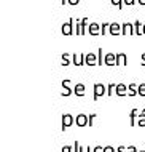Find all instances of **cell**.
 Masks as SVG:
<instances>
[{"label": "cell", "instance_id": "6da1fadb", "mask_svg": "<svg viewBox=\"0 0 145 152\" xmlns=\"http://www.w3.org/2000/svg\"><path fill=\"white\" fill-rule=\"evenodd\" d=\"M86 27H88V19L86 18H81V19H77L75 21V34L77 35H85L86 32Z\"/></svg>", "mask_w": 145, "mask_h": 152}, {"label": "cell", "instance_id": "7a4b0ae2", "mask_svg": "<svg viewBox=\"0 0 145 152\" xmlns=\"http://www.w3.org/2000/svg\"><path fill=\"white\" fill-rule=\"evenodd\" d=\"M61 32H62V35H72L73 32V18H70L69 21H65L64 24H62V27H61Z\"/></svg>", "mask_w": 145, "mask_h": 152}, {"label": "cell", "instance_id": "3957f363", "mask_svg": "<svg viewBox=\"0 0 145 152\" xmlns=\"http://www.w3.org/2000/svg\"><path fill=\"white\" fill-rule=\"evenodd\" d=\"M94 101H97L101 96H104V94H107V87L102 83H94Z\"/></svg>", "mask_w": 145, "mask_h": 152}, {"label": "cell", "instance_id": "277c9868", "mask_svg": "<svg viewBox=\"0 0 145 152\" xmlns=\"http://www.w3.org/2000/svg\"><path fill=\"white\" fill-rule=\"evenodd\" d=\"M75 125L83 128V126H88L89 125V115H86V114H78L75 117Z\"/></svg>", "mask_w": 145, "mask_h": 152}, {"label": "cell", "instance_id": "5b68a950", "mask_svg": "<svg viewBox=\"0 0 145 152\" xmlns=\"http://www.w3.org/2000/svg\"><path fill=\"white\" fill-rule=\"evenodd\" d=\"M73 123H75L73 115H70V114H64V115H62V131L67 130L69 126H72Z\"/></svg>", "mask_w": 145, "mask_h": 152}, {"label": "cell", "instance_id": "8992f818", "mask_svg": "<svg viewBox=\"0 0 145 152\" xmlns=\"http://www.w3.org/2000/svg\"><path fill=\"white\" fill-rule=\"evenodd\" d=\"M121 35H134V23H123Z\"/></svg>", "mask_w": 145, "mask_h": 152}, {"label": "cell", "instance_id": "52a82bcc", "mask_svg": "<svg viewBox=\"0 0 145 152\" xmlns=\"http://www.w3.org/2000/svg\"><path fill=\"white\" fill-rule=\"evenodd\" d=\"M104 64L105 66H117V55L113 53H105V59H104Z\"/></svg>", "mask_w": 145, "mask_h": 152}, {"label": "cell", "instance_id": "ba28073f", "mask_svg": "<svg viewBox=\"0 0 145 152\" xmlns=\"http://www.w3.org/2000/svg\"><path fill=\"white\" fill-rule=\"evenodd\" d=\"M88 34L89 35H99L101 34V24L99 23H91L88 26Z\"/></svg>", "mask_w": 145, "mask_h": 152}, {"label": "cell", "instance_id": "9c48e42d", "mask_svg": "<svg viewBox=\"0 0 145 152\" xmlns=\"http://www.w3.org/2000/svg\"><path fill=\"white\" fill-rule=\"evenodd\" d=\"M109 34L110 35H120L121 34V24L118 23H110V27H109Z\"/></svg>", "mask_w": 145, "mask_h": 152}, {"label": "cell", "instance_id": "30bf717a", "mask_svg": "<svg viewBox=\"0 0 145 152\" xmlns=\"http://www.w3.org/2000/svg\"><path fill=\"white\" fill-rule=\"evenodd\" d=\"M85 64L97 66V55H94V53H88V55H85Z\"/></svg>", "mask_w": 145, "mask_h": 152}, {"label": "cell", "instance_id": "8fae6325", "mask_svg": "<svg viewBox=\"0 0 145 152\" xmlns=\"http://www.w3.org/2000/svg\"><path fill=\"white\" fill-rule=\"evenodd\" d=\"M72 64H75V66H85V55H81V53L72 55Z\"/></svg>", "mask_w": 145, "mask_h": 152}, {"label": "cell", "instance_id": "7c38bea8", "mask_svg": "<svg viewBox=\"0 0 145 152\" xmlns=\"http://www.w3.org/2000/svg\"><path fill=\"white\" fill-rule=\"evenodd\" d=\"M139 94V87L136 83H129L128 85V96H137Z\"/></svg>", "mask_w": 145, "mask_h": 152}, {"label": "cell", "instance_id": "4fadbf2b", "mask_svg": "<svg viewBox=\"0 0 145 152\" xmlns=\"http://www.w3.org/2000/svg\"><path fill=\"white\" fill-rule=\"evenodd\" d=\"M144 34V23H140L139 19L134 21V35H142Z\"/></svg>", "mask_w": 145, "mask_h": 152}, {"label": "cell", "instance_id": "5bb4252c", "mask_svg": "<svg viewBox=\"0 0 145 152\" xmlns=\"http://www.w3.org/2000/svg\"><path fill=\"white\" fill-rule=\"evenodd\" d=\"M128 64V56L124 53H117V66H126Z\"/></svg>", "mask_w": 145, "mask_h": 152}, {"label": "cell", "instance_id": "9a60e30c", "mask_svg": "<svg viewBox=\"0 0 145 152\" xmlns=\"http://www.w3.org/2000/svg\"><path fill=\"white\" fill-rule=\"evenodd\" d=\"M73 93H75L77 96H85V93H86L85 85H83V83H77L75 88H73Z\"/></svg>", "mask_w": 145, "mask_h": 152}, {"label": "cell", "instance_id": "2e32d148", "mask_svg": "<svg viewBox=\"0 0 145 152\" xmlns=\"http://www.w3.org/2000/svg\"><path fill=\"white\" fill-rule=\"evenodd\" d=\"M117 94L118 96H126L128 94V87L124 83H117Z\"/></svg>", "mask_w": 145, "mask_h": 152}, {"label": "cell", "instance_id": "e0dca14e", "mask_svg": "<svg viewBox=\"0 0 145 152\" xmlns=\"http://www.w3.org/2000/svg\"><path fill=\"white\" fill-rule=\"evenodd\" d=\"M137 114H139V110L137 109H132L131 110V114H129V120H131V126H136L137 125Z\"/></svg>", "mask_w": 145, "mask_h": 152}, {"label": "cell", "instance_id": "ac0fdd59", "mask_svg": "<svg viewBox=\"0 0 145 152\" xmlns=\"http://www.w3.org/2000/svg\"><path fill=\"white\" fill-rule=\"evenodd\" d=\"M61 64H62V66H69V64H72V56H70L69 53H62Z\"/></svg>", "mask_w": 145, "mask_h": 152}, {"label": "cell", "instance_id": "d6986e66", "mask_svg": "<svg viewBox=\"0 0 145 152\" xmlns=\"http://www.w3.org/2000/svg\"><path fill=\"white\" fill-rule=\"evenodd\" d=\"M137 125L140 126V128H145V110H142V112L139 114V117H137Z\"/></svg>", "mask_w": 145, "mask_h": 152}, {"label": "cell", "instance_id": "ffe728a7", "mask_svg": "<svg viewBox=\"0 0 145 152\" xmlns=\"http://www.w3.org/2000/svg\"><path fill=\"white\" fill-rule=\"evenodd\" d=\"M104 59H105V55H104V50H102V48H99V50H97V66L104 64Z\"/></svg>", "mask_w": 145, "mask_h": 152}, {"label": "cell", "instance_id": "44dd1931", "mask_svg": "<svg viewBox=\"0 0 145 152\" xmlns=\"http://www.w3.org/2000/svg\"><path fill=\"white\" fill-rule=\"evenodd\" d=\"M113 93H117V85H115V83H109V85H107V94L112 96Z\"/></svg>", "mask_w": 145, "mask_h": 152}, {"label": "cell", "instance_id": "7402d4cb", "mask_svg": "<svg viewBox=\"0 0 145 152\" xmlns=\"http://www.w3.org/2000/svg\"><path fill=\"white\" fill-rule=\"evenodd\" d=\"M109 27H110V23H102L101 24V35L109 34Z\"/></svg>", "mask_w": 145, "mask_h": 152}, {"label": "cell", "instance_id": "603a6c76", "mask_svg": "<svg viewBox=\"0 0 145 152\" xmlns=\"http://www.w3.org/2000/svg\"><path fill=\"white\" fill-rule=\"evenodd\" d=\"M110 2H112V5H113V7H117V8H120V10H121L123 5H124V2H123V0H110Z\"/></svg>", "mask_w": 145, "mask_h": 152}, {"label": "cell", "instance_id": "cb8c5ba5", "mask_svg": "<svg viewBox=\"0 0 145 152\" xmlns=\"http://www.w3.org/2000/svg\"><path fill=\"white\" fill-rule=\"evenodd\" d=\"M72 93H73L72 88H64V87H62V90H61V94H62V96H70Z\"/></svg>", "mask_w": 145, "mask_h": 152}, {"label": "cell", "instance_id": "d4e9b609", "mask_svg": "<svg viewBox=\"0 0 145 152\" xmlns=\"http://www.w3.org/2000/svg\"><path fill=\"white\" fill-rule=\"evenodd\" d=\"M139 96H145V83L139 85Z\"/></svg>", "mask_w": 145, "mask_h": 152}, {"label": "cell", "instance_id": "484cf974", "mask_svg": "<svg viewBox=\"0 0 145 152\" xmlns=\"http://www.w3.org/2000/svg\"><path fill=\"white\" fill-rule=\"evenodd\" d=\"M70 83H72V82H70L69 79H64V80H62V87H64V88H70Z\"/></svg>", "mask_w": 145, "mask_h": 152}, {"label": "cell", "instance_id": "4316f807", "mask_svg": "<svg viewBox=\"0 0 145 152\" xmlns=\"http://www.w3.org/2000/svg\"><path fill=\"white\" fill-rule=\"evenodd\" d=\"M94 118H96V114H89V126L94 125Z\"/></svg>", "mask_w": 145, "mask_h": 152}, {"label": "cell", "instance_id": "83f0119b", "mask_svg": "<svg viewBox=\"0 0 145 152\" xmlns=\"http://www.w3.org/2000/svg\"><path fill=\"white\" fill-rule=\"evenodd\" d=\"M62 152H73V147L72 146H64L62 147Z\"/></svg>", "mask_w": 145, "mask_h": 152}, {"label": "cell", "instance_id": "f1b7e54d", "mask_svg": "<svg viewBox=\"0 0 145 152\" xmlns=\"http://www.w3.org/2000/svg\"><path fill=\"white\" fill-rule=\"evenodd\" d=\"M104 152H117V149H113L112 146H105L104 147Z\"/></svg>", "mask_w": 145, "mask_h": 152}, {"label": "cell", "instance_id": "f546056e", "mask_svg": "<svg viewBox=\"0 0 145 152\" xmlns=\"http://www.w3.org/2000/svg\"><path fill=\"white\" fill-rule=\"evenodd\" d=\"M80 152H93V149H91L89 146H86V147H81L80 146Z\"/></svg>", "mask_w": 145, "mask_h": 152}, {"label": "cell", "instance_id": "4dcf8cb0", "mask_svg": "<svg viewBox=\"0 0 145 152\" xmlns=\"http://www.w3.org/2000/svg\"><path fill=\"white\" fill-rule=\"evenodd\" d=\"M123 2H124V5H134L137 0H123Z\"/></svg>", "mask_w": 145, "mask_h": 152}, {"label": "cell", "instance_id": "1f68e13d", "mask_svg": "<svg viewBox=\"0 0 145 152\" xmlns=\"http://www.w3.org/2000/svg\"><path fill=\"white\" fill-rule=\"evenodd\" d=\"M67 3H69V5H78L80 0H67Z\"/></svg>", "mask_w": 145, "mask_h": 152}, {"label": "cell", "instance_id": "d6a6232c", "mask_svg": "<svg viewBox=\"0 0 145 152\" xmlns=\"http://www.w3.org/2000/svg\"><path fill=\"white\" fill-rule=\"evenodd\" d=\"M73 152H80V142L75 141V147H73Z\"/></svg>", "mask_w": 145, "mask_h": 152}, {"label": "cell", "instance_id": "836d02e7", "mask_svg": "<svg viewBox=\"0 0 145 152\" xmlns=\"http://www.w3.org/2000/svg\"><path fill=\"white\" fill-rule=\"evenodd\" d=\"M93 152H104V147H101V146H96L93 149Z\"/></svg>", "mask_w": 145, "mask_h": 152}, {"label": "cell", "instance_id": "e575fe53", "mask_svg": "<svg viewBox=\"0 0 145 152\" xmlns=\"http://www.w3.org/2000/svg\"><path fill=\"white\" fill-rule=\"evenodd\" d=\"M117 152H128V149H126L124 146H120L118 149H117Z\"/></svg>", "mask_w": 145, "mask_h": 152}, {"label": "cell", "instance_id": "d590c367", "mask_svg": "<svg viewBox=\"0 0 145 152\" xmlns=\"http://www.w3.org/2000/svg\"><path fill=\"white\" fill-rule=\"evenodd\" d=\"M128 152H137V149H136L134 146H129V147H128Z\"/></svg>", "mask_w": 145, "mask_h": 152}, {"label": "cell", "instance_id": "8d00e7d4", "mask_svg": "<svg viewBox=\"0 0 145 152\" xmlns=\"http://www.w3.org/2000/svg\"><path fill=\"white\" fill-rule=\"evenodd\" d=\"M142 66L145 67V53H142Z\"/></svg>", "mask_w": 145, "mask_h": 152}, {"label": "cell", "instance_id": "74e56055", "mask_svg": "<svg viewBox=\"0 0 145 152\" xmlns=\"http://www.w3.org/2000/svg\"><path fill=\"white\" fill-rule=\"evenodd\" d=\"M137 2L140 3V5H145V0H137Z\"/></svg>", "mask_w": 145, "mask_h": 152}, {"label": "cell", "instance_id": "f35d334b", "mask_svg": "<svg viewBox=\"0 0 145 152\" xmlns=\"http://www.w3.org/2000/svg\"><path fill=\"white\" fill-rule=\"evenodd\" d=\"M61 2H62V5H65V3H67V0H61Z\"/></svg>", "mask_w": 145, "mask_h": 152}, {"label": "cell", "instance_id": "ab89813d", "mask_svg": "<svg viewBox=\"0 0 145 152\" xmlns=\"http://www.w3.org/2000/svg\"><path fill=\"white\" fill-rule=\"evenodd\" d=\"M144 35H145V23H144Z\"/></svg>", "mask_w": 145, "mask_h": 152}]
</instances>
